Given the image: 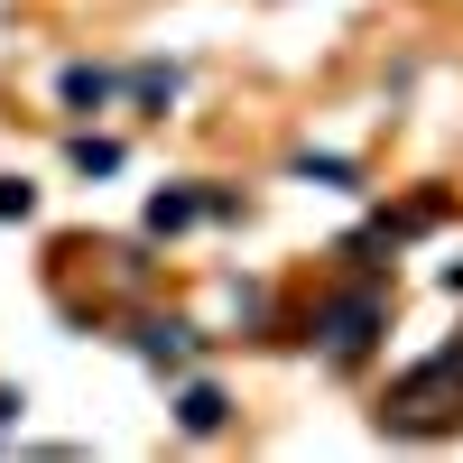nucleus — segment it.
<instances>
[{
  "instance_id": "nucleus-10",
  "label": "nucleus",
  "mask_w": 463,
  "mask_h": 463,
  "mask_svg": "<svg viewBox=\"0 0 463 463\" xmlns=\"http://www.w3.org/2000/svg\"><path fill=\"white\" fill-rule=\"evenodd\" d=\"M445 288H454V297H463V260H454V269H445Z\"/></svg>"
},
{
  "instance_id": "nucleus-1",
  "label": "nucleus",
  "mask_w": 463,
  "mask_h": 463,
  "mask_svg": "<svg viewBox=\"0 0 463 463\" xmlns=\"http://www.w3.org/2000/svg\"><path fill=\"white\" fill-rule=\"evenodd\" d=\"M454 390H463V343H454V353H436V362H417V371L399 380V390H390V427H399V436H427V427H445V417L463 408Z\"/></svg>"
},
{
  "instance_id": "nucleus-5",
  "label": "nucleus",
  "mask_w": 463,
  "mask_h": 463,
  "mask_svg": "<svg viewBox=\"0 0 463 463\" xmlns=\"http://www.w3.org/2000/svg\"><path fill=\"white\" fill-rule=\"evenodd\" d=\"M65 102H74V111H102V102H111V74H93V65H65Z\"/></svg>"
},
{
  "instance_id": "nucleus-2",
  "label": "nucleus",
  "mask_w": 463,
  "mask_h": 463,
  "mask_svg": "<svg viewBox=\"0 0 463 463\" xmlns=\"http://www.w3.org/2000/svg\"><path fill=\"white\" fill-rule=\"evenodd\" d=\"M380 325H390V297H380V288H343L334 306H325V316H316V334H325V353L343 362V371H353L362 353H371V334Z\"/></svg>"
},
{
  "instance_id": "nucleus-9",
  "label": "nucleus",
  "mask_w": 463,
  "mask_h": 463,
  "mask_svg": "<svg viewBox=\"0 0 463 463\" xmlns=\"http://www.w3.org/2000/svg\"><path fill=\"white\" fill-rule=\"evenodd\" d=\"M297 176H325V185H353V158H297Z\"/></svg>"
},
{
  "instance_id": "nucleus-8",
  "label": "nucleus",
  "mask_w": 463,
  "mask_h": 463,
  "mask_svg": "<svg viewBox=\"0 0 463 463\" xmlns=\"http://www.w3.org/2000/svg\"><path fill=\"white\" fill-rule=\"evenodd\" d=\"M176 93V65H139V102H167Z\"/></svg>"
},
{
  "instance_id": "nucleus-7",
  "label": "nucleus",
  "mask_w": 463,
  "mask_h": 463,
  "mask_svg": "<svg viewBox=\"0 0 463 463\" xmlns=\"http://www.w3.org/2000/svg\"><path fill=\"white\" fill-rule=\"evenodd\" d=\"M148 222H158V232H185V222H195V195H158V204H148Z\"/></svg>"
},
{
  "instance_id": "nucleus-6",
  "label": "nucleus",
  "mask_w": 463,
  "mask_h": 463,
  "mask_svg": "<svg viewBox=\"0 0 463 463\" xmlns=\"http://www.w3.org/2000/svg\"><path fill=\"white\" fill-rule=\"evenodd\" d=\"M74 167H84V176H111V167H121V148H111V139H74Z\"/></svg>"
},
{
  "instance_id": "nucleus-3",
  "label": "nucleus",
  "mask_w": 463,
  "mask_h": 463,
  "mask_svg": "<svg viewBox=\"0 0 463 463\" xmlns=\"http://www.w3.org/2000/svg\"><path fill=\"white\" fill-rule=\"evenodd\" d=\"M176 417H185V427H195V436H213V427H222V417H232V399L213 390V380H195V390H185V399H176Z\"/></svg>"
},
{
  "instance_id": "nucleus-4",
  "label": "nucleus",
  "mask_w": 463,
  "mask_h": 463,
  "mask_svg": "<svg viewBox=\"0 0 463 463\" xmlns=\"http://www.w3.org/2000/svg\"><path fill=\"white\" fill-rule=\"evenodd\" d=\"M139 353L158 362V371H176L185 353H195V334H185V325H139Z\"/></svg>"
}]
</instances>
